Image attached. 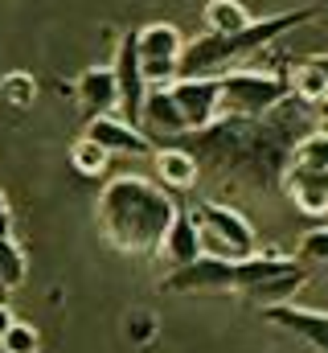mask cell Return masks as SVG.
Returning <instances> with one entry per match:
<instances>
[{"label": "cell", "mask_w": 328, "mask_h": 353, "mask_svg": "<svg viewBox=\"0 0 328 353\" xmlns=\"http://www.w3.org/2000/svg\"><path fill=\"white\" fill-rule=\"evenodd\" d=\"M304 103L300 99H283L275 111L267 115H218L214 123L185 132L181 144L201 173H209L226 189H243V193H267L279 189L283 173L291 165V144L304 136Z\"/></svg>", "instance_id": "1"}, {"label": "cell", "mask_w": 328, "mask_h": 353, "mask_svg": "<svg viewBox=\"0 0 328 353\" xmlns=\"http://www.w3.org/2000/svg\"><path fill=\"white\" fill-rule=\"evenodd\" d=\"M172 218H176V201L152 176L123 173L107 181L99 193V230L119 255L152 259Z\"/></svg>", "instance_id": "2"}, {"label": "cell", "mask_w": 328, "mask_h": 353, "mask_svg": "<svg viewBox=\"0 0 328 353\" xmlns=\"http://www.w3.org/2000/svg\"><path fill=\"white\" fill-rule=\"evenodd\" d=\"M320 12H325L320 4H300V8L275 12V17H258V21L250 17L234 33H205L181 50V74H226L234 62H243L250 54H263L283 33L300 29L304 21H316Z\"/></svg>", "instance_id": "3"}, {"label": "cell", "mask_w": 328, "mask_h": 353, "mask_svg": "<svg viewBox=\"0 0 328 353\" xmlns=\"http://www.w3.org/2000/svg\"><path fill=\"white\" fill-rule=\"evenodd\" d=\"M296 255H279V251H254L246 259H214V255H197L193 263L172 267L161 279V292L172 296H197V292H243L250 296L258 283L279 279L300 271Z\"/></svg>", "instance_id": "4"}, {"label": "cell", "mask_w": 328, "mask_h": 353, "mask_svg": "<svg viewBox=\"0 0 328 353\" xmlns=\"http://www.w3.org/2000/svg\"><path fill=\"white\" fill-rule=\"evenodd\" d=\"M197 234H201V255H214V259H246L258 251V234L254 226L246 222L243 210H234L230 201H197L189 210Z\"/></svg>", "instance_id": "5"}, {"label": "cell", "mask_w": 328, "mask_h": 353, "mask_svg": "<svg viewBox=\"0 0 328 353\" xmlns=\"http://www.w3.org/2000/svg\"><path fill=\"white\" fill-rule=\"evenodd\" d=\"M222 83V115H267L275 111L283 99H291L287 74H271V70H226L218 74Z\"/></svg>", "instance_id": "6"}, {"label": "cell", "mask_w": 328, "mask_h": 353, "mask_svg": "<svg viewBox=\"0 0 328 353\" xmlns=\"http://www.w3.org/2000/svg\"><path fill=\"white\" fill-rule=\"evenodd\" d=\"M136 50H140V70L148 87H168L172 79H181V50L185 37L176 25L152 21L144 29H136Z\"/></svg>", "instance_id": "7"}, {"label": "cell", "mask_w": 328, "mask_h": 353, "mask_svg": "<svg viewBox=\"0 0 328 353\" xmlns=\"http://www.w3.org/2000/svg\"><path fill=\"white\" fill-rule=\"evenodd\" d=\"M168 94L185 119V132H197L222 115V83L218 74H181L168 83Z\"/></svg>", "instance_id": "8"}, {"label": "cell", "mask_w": 328, "mask_h": 353, "mask_svg": "<svg viewBox=\"0 0 328 353\" xmlns=\"http://www.w3.org/2000/svg\"><path fill=\"white\" fill-rule=\"evenodd\" d=\"M111 74H115V90H119V111H115V115L140 128V107H144V90H148V83H144V70H140L136 33H123V37H119Z\"/></svg>", "instance_id": "9"}, {"label": "cell", "mask_w": 328, "mask_h": 353, "mask_svg": "<svg viewBox=\"0 0 328 353\" xmlns=\"http://www.w3.org/2000/svg\"><path fill=\"white\" fill-rule=\"evenodd\" d=\"M86 136H90L103 152H111V157H152V148H156L136 123L119 119L115 111H111V115H90V119H86Z\"/></svg>", "instance_id": "10"}, {"label": "cell", "mask_w": 328, "mask_h": 353, "mask_svg": "<svg viewBox=\"0 0 328 353\" xmlns=\"http://www.w3.org/2000/svg\"><path fill=\"white\" fill-rule=\"evenodd\" d=\"M263 321H271L275 329L308 341L316 353H328V312H320V308H300V304L283 300V304L263 308Z\"/></svg>", "instance_id": "11"}, {"label": "cell", "mask_w": 328, "mask_h": 353, "mask_svg": "<svg viewBox=\"0 0 328 353\" xmlns=\"http://www.w3.org/2000/svg\"><path fill=\"white\" fill-rule=\"evenodd\" d=\"M140 132L148 140H161V144H172L185 136V119L172 103L168 87H148L144 90V107H140Z\"/></svg>", "instance_id": "12"}, {"label": "cell", "mask_w": 328, "mask_h": 353, "mask_svg": "<svg viewBox=\"0 0 328 353\" xmlns=\"http://www.w3.org/2000/svg\"><path fill=\"white\" fill-rule=\"evenodd\" d=\"M74 90H79V103H82L86 115H111V111H119V90H115L111 66H90V70H82Z\"/></svg>", "instance_id": "13"}, {"label": "cell", "mask_w": 328, "mask_h": 353, "mask_svg": "<svg viewBox=\"0 0 328 353\" xmlns=\"http://www.w3.org/2000/svg\"><path fill=\"white\" fill-rule=\"evenodd\" d=\"M156 255H164L168 267H185V263H193V259L201 255V234H197L189 210H176V218L168 222V230H164Z\"/></svg>", "instance_id": "14"}, {"label": "cell", "mask_w": 328, "mask_h": 353, "mask_svg": "<svg viewBox=\"0 0 328 353\" xmlns=\"http://www.w3.org/2000/svg\"><path fill=\"white\" fill-rule=\"evenodd\" d=\"M152 161H156V176H161V185L172 193V189H193L197 185V176H201V169H197V161L181 148V144H161V148H152Z\"/></svg>", "instance_id": "15"}, {"label": "cell", "mask_w": 328, "mask_h": 353, "mask_svg": "<svg viewBox=\"0 0 328 353\" xmlns=\"http://www.w3.org/2000/svg\"><path fill=\"white\" fill-rule=\"evenodd\" d=\"M283 185H287V193H291V201H296L300 214H308V218H325L328 214V181H325V173L287 169V173H283Z\"/></svg>", "instance_id": "16"}, {"label": "cell", "mask_w": 328, "mask_h": 353, "mask_svg": "<svg viewBox=\"0 0 328 353\" xmlns=\"http://www.w3.org/2000/svg\"><path fill=\"white\" fill-rule=\"evenodd\" d=\"M300 173H328V128H312L291 144V165Z\"/></svg>", "instance_id": "17"}, {"label": "cell", "mask_w": 328, "mask_h": 353, "mask_svg": "<svg viewBox=\"0 0 328 353\" xmlns=\"http://www.w3.org/2000/svg\"><path fill=\"white\" fill-rule=\"evenodd\" d=\"M287 87H291V99H300V103H308V107H316V103L328 99V79L316 62H300V66L287 74Z\"/></svg>", "instance_id": "18"}, {"label": "cell", "mask_w": 328, "mask_h": 353, "mask_svg": "<svg viewBox=\"0 0 328 353\" xmlns=\"http://www.w3.org/2000/svg\"><path fill=\"white\" fill-rule=\"evenodd\" d=\"M29 275V255L21 251V243L12 234H0V296L17 292Z\"/></svg>", "instance_id": "19"}, {"label": "cell", "mask_w": 328, "mask_h": 353, "mask_svg": "<svg viewBox=\"0 0 328 353\" xmlns=\"http://www.w3.org/2000/svg\"><path fill=\"white\" fill-rule=\"evenodd\" d=\"M0 103H8V107H17V111L33 107V103H37V79L25 74V70L0 74Z\"/></svg>", "instance_id": "20"}, {"label": "cell", "mask_w": 328, "mask_h": 353, "mask_svg": "<svg viewBox=\"0 0 328 353\" xmlns=\"http://www.w3.org/2000/svg\"><path fill=\"white\" fill-rule=\"evenodd\" d=\"M246 21H250V12H246L238 0H209V4H205V25H209V33H234V29H243Z\"/></svg>", "instance_id": "21"}, {"label": "cell", "mask_w": 328, "mask_h": 353, "mask_svg": "<svg viewBox=\"0 0 328 353\" xmlns=\"http://www.w3.org/2000/svg\"><path fill=\"white\" fill-rule=\"evenodd\" d=\"M70 165L82 176H103L107 165H111V152H103L90 136H82V140H74V148H70Z\"/></svg>", "instance_id": "22"}, {"label": "cell", "mask_w": 328, "mask_h": 353, "mask_svg": "<svg viewBox=\"0 0 328 353\" xmlns=\"http://www.w3.org/2000/svg\"><path fill=\"white\" fill-rule=\"evenodd\" d=\"M0 350L4 353H41V333L25 321H12L4 333H0Z\"/></svg>", "instance_id": "23"}, {"label": "cell", "mask_w": 328, "mask_h": 353, "mask_svg": "<svg viewBox=\"0 0 328 353\" xmlns=\"http://www.w3.org/2000/svg\"><path fill=\"white\" fill-rule=\"evenodd\" d=\"M300 263H320L328 267V226H316L300 239Z\"/></svg>", "instance_id": "24"}, {"label": "cell", "mask_w": 328, "mask_h": 353, "mask_svg": "<svg viewBox=\"0 0 328 353\" xmlns=\"http://www.w3.org/2000/svg\"><path fill=\"white\" fill-rule=\"evenodd\" d=\"M0 234H12V210H8L4 193H0Z\"/></svg>", "instance_id": "25"}, {"label": "cell", "mask_w": 328, "mask_h": 353, "mask_svg": "<svg viewBox=\"0 0 328 353\" xmlns=\"http://www.w3.org/2000/svg\"><path fill=\"white\" fill-rule=\"evenodd\" d=\"M12 321H17V312H12V308H8V300L0 296V333H4V329H8Z\"/></svg>", "instance_id": "26"}, {"label": "cell", "mask_w": 328, "mask_h": 353, "mask_svg": "<svg viewBox=\"0 0 328 353\" xmlns=\"http://www.w3.org/2000/svg\"><path fill=\"white\" fill-rule=\"evenodd\" d=\"M312 62H316V66L325 70V79H328V54H320V58H312Z\"/></svg>", "instance_id": "27"}, {"label": "cell", "mask_w": 328, "mask_h": 353, "mask_svg": "<svg viewBox=\"0 0 328 353\" xmlns=\"http://www.w3.org/2000/svg\"><path fill=\"white\" fill-rule=\"evenodd\" d=\"M316 111H320V119L328 123V99H325V103H316Z\"/></svg>", "instance_id": "28"}, {"label": "cell", "mask_w": 328, "mask_h": 353, "mask_svg": "<svg viewBox=\"0 0 328 353\" xmlns=\"http://www.w3.org/2000/svg\"><path fill=\"white\" fill-rule=\"evenodd\" d=\"M325 128H328V123H325Z\"/></svg>", "instance_id": "29"}]
</instances>
